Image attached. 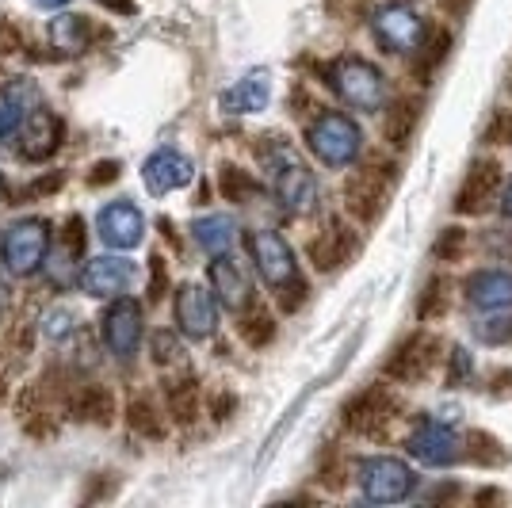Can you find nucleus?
<instances>
[{
  "label": "nucleus",
  "instance_id": "nucleus-23",
  "mask_svg": "<svg viewBox=\"0 0 512 508\" xmlns=\"http://www.w3.org/2000/svg\"><path fill=\"white\" fill-rule=\"evenodd\" d=\"M65 138V127L50 115V111H35L31 115V127H27V146H23V157L27 161H46L58 142Z\"/></svg>",
  "mask_w": 512,
  "mask_h": 508
},
{
  "label": "nucleus",
  "instance_id": "nucleus-14",
  "mask_svg": "<svg viewBox=\"0 0 512 508\" xmlns=\"http://www.w3.org/2000/svg\"><path fill=\"white\" fill-rule=\"evenodd\" d=\"M214 318H218V310H214V298L203 291V287H180V295H176V321H180V329L188 333L192 340H203L214 333Z\"/></svg>",
  "mask_w": 512,
  "mask_h": 508
},
{
  "label": "nucleus",
  "instance_id": "nucleus-22",
  "mask_svg": "<svg viewBox=\"0 0 512 508\" xmlns=\"http://www.w3.org/2000/svg\"><path fill=\"white\" fill-rule=\"evenodd\" d=\"M272 96V85H268V73H249L241 77L230 92H222V107L230 115H249V111H260Z\"/></svg>",
  "mask_w": 512,
  "mask_h": 508
},
{
  "label": "nucleus",
  "instance_id": "nucleus-8",
  "mask_svg": "<svg viewBox=\"0 0 512 508\" xmlns=\"http://www.w3.org/2000/svg\"><path fill=\"white\" fill-rule=\"evenodd\" d=\"M440 360V337L432 333H413L394 348V356L386 360V375L398 382H421Z\"/></svg>",
  "mask_w": 512,
  "mask_h": 508
},
{
  "label": "nucleus",
  "instance_id": "nucleus-19",
  "mask_svg": "<svg viewBox=\"0 0 512 508\" xmlns=\"http://www.w3.org/2000/svg\"><path fill=\"white\" fill-rule=\"evenodd\" d=\"M130 276H134V268H130L127 260H111V256H104V260H92L85 272H81V287L96 298L119 295V291L130 283Z\"/></svg>",
  "mask_w": 512,
  "mask_h": 508
},
{
  "label": "nucleus",
  "instance_id": "nucleus-42",
  "mask_svg": "<svg viewBox=\"0 0 512 508\" xmlns=\"http://www.w3.org/2000/svg\"><path fill=\"white\" fill-rule=\"evenodd\" d=\"M115 176H119V161H100L96 169L88 172V188H104Z\"/></svg>",
  "mask_w": 512,
  "mask_h": 508
},
{
  "label": "nucleus",
  "instance_id": "nucleus-16",
  "mask_svg": "<svg viewBox=\"0 0 512 508\" xmlns=\"http://www.w3.org/2000/svg\"><path fill=\"white\" fill-rule=\"evenodd\" d=\"M142 214L134 203H111L104 214H100V237H104L111 249H134L142 241Z\"/></svg>",
  "mask_w": 512,
  "mask_h": 508
},
{
  "label": "nucleus",
  "instance_id": "nucleus-25",
  "mask_svg": "<svg viewBox=\"0 0 512 508\" xmlns=\"http://www.w3.org/2000/svg\"><path fill=\"white\" fill-rule=\"evenodd\" d=\"M165 402H169V413L180 424H192L195 413H199V382L195 375H180V379L165 382Z\"/></svg>",
  "mask_w": 512,
  "mask_h": 508
},
{
  "label": "nucleus",
  "instance_id": "nucleus-1",
  "mask_svg": "<svg viewBox=\"0 0 512 508\" xmlns=\"http://www.w3.org/2000/svg\"><path fill=\"white\" fill-rule=\"evenodd\" d=\"M398 184V169L390 161H367L360 172H352V180L344 184V203L360 222H379V214L390 203V191Z\"/></svg>",
  "mask_w": 512,
  "mask_h": 508
},
{
  "label": "nucleus",
  "instance_id": "nucleus-26",
  "mask_svg": "<svg viewBox=\"0 0 512 508\" xmlns=\"http://www.w3.org/2000/svg\"><path fill=\"white\" fill-rule=\"evenodd\" d=\"M421 119V100H398V104L386 111V142L394 149H406L413 138V127Z\"/></svg>",
  "mask_w": 512,
  "mask_h": 508
},
{
  "label": "nucleus",
  "instance_id": "nucleus-41",
  "mask_svg": "<svg viewBox=\"0 0 512 508\" xmlns=\"http://www.w3.org/2000/svg\"><path fill=\"white\" fill-rule=\"evenodd\" d=\"M16 50H23V39H20V31H16V23L0 20V54H16Z\"/></svg>",
  "mask_w": 512,
  "mask_h": 508
},
{
  "label": "nucleus",
  "instance_id": "nucleus-4",
  "mask_svg": "<svg viewBox=\"0 0 512 508\" xmlns=\"http://www.w3.org/2000/svg\"><path fill=\"white\" fill-rule=\"evenodd\" d=\"M306 142H310V149L318 153L325 165H337L341 169V165H352L360 157L363 134L348 115L329 111V115H321L318 123L306 130Z\"/></svg>",
  "mask_w": 512,
  "mask_h": 508
},
{
  "label": "nucleus",
  "instance_id": "nucleus-51",
  "mask_svg": "<svg viewBox=\"0 0 512 508\" xmlns=\"http://www.w3.org/2000/svg\"><path fill=\"white\" fill-rule=\"evenodd\" d=\"M39 4H46V8H54V4H65V0H39Z\"/></svg>",
  "mask_w": 512,
  "mask_h": 508
},
{
  "label": "nucleus",
  "instance_id": "nucleus-6",
  "mask_svg": "<svg viewBox=\"0 0 512 508\" xmlns=\"http://www.w3.org/2000/svg\"><path fill=\"white\" fill-rule=\"evenodd\" d=\"M398 413H402V402L386 386H371L344 409V424L360 436H379V432H386V424L398 421Z\"/></svg>",
  "mask_w": 512,
  "mask_h": 508
},
{
  "label": "nucleus",
  "instance_id": "nucleus-31",
  "mask_svg": "<svg viewBox=\"0 0 512 508\" xmlns=\"http://www.w3.org/2000/svg\"><path fill=\"white\" fill-rule=\"evenodd\" d=\"M444 291H448V283H444V279H432V283H428L425 287V298H421V310H417V314H421V318H440V314H444V310H448V298H444Z\"/></svg>",
  "mask_w": 512,
  "mask_h": 508
},
{
  "label": "nucleus",
  "instance_id": "nucleus-46",
  "mask_svg": "<svg viewBox=\"0 0 512 508\" xmlns=\"http://www.w3.org/2000/svg\"><path fill=\"white\" fill-rule=\"evenodd\" d=\"M493 394H512V371L493 375Z\"/></svg>",
  "mask_w": 512,
  "mask_h": 508
},
{
  "label": "nucleus",
  "instance_id": "nucleus-11",
  "mask_svg": "<svg viewBox=\"0 0 512 508\" xmlns=\"http://www.w3.org/2000/svg\"><path fill=\"white\" fill-rule=\"evenodd\" d=\"M249 249H253V260H256V268H260V276H264V283H272V287H287L291 279H299V272H295V256H291V245H287L279 233H272V230L253 233Z\"/></svg>",
  "mask_w": 512,
  "mask_h": 508
},
{
  "label": "nucleus",
  "instance_id": "nucleus-20",
  "mask_svg": "<svg viewBox=\"0 0 512 508\" xmlns=\"http://www.w3.org/2000/svg\"><path fill=\"white\" fill-rule=\"evenodd\" d=\"M65 409H69L77 421L104 424V428L115 421V398H111V390L100 386V382H88V386H81V390H73Z\"/></svg>",
  "mask_w": 512,
  "mask_h": 508
},
{
  "label": "nucleus",
  "instance_id": "nucleus-10",
  "mask_svg": "<svg viewBox=\"0 0 512 508\" xmlns=\"http://www.w3.org/2000/svg\"><path fill=\"white\" fill-rule=\"evenodd\" d=\"M46 245H50V233H46V222H20V226H12V233L4 237V245H0V253L8 260V268L12 272H31V268H39L46 256Z\"/></svg>",
  "mask_w": 512,
  "mask_h": 508
},
{
  "label": "nucleus",
  "instance_id": "nucleus-13",
  "mask_svg": "<svg viewBox=\"0 0 512 508\" xmlns=\"http://www.w3.org/2000/svg\"><path fill=\"white\" fill-rule=\"evenodd\" d=\"M104 340L115 356H134L138 340H142V310L138 302L130 298H119L104 318Z\"/></svg>",
  "mask_w": 512,
  "mask_h": 508
},
{
  "label": "nucleus",
  "instance_id": "nucleus-47",
  "mask_svg": "<svg viewBox=\"0 0 512 508\" xmlns=\"http://www.w3.org/2000/svg\"><path fill=\"white\" fill-rule=\"evenodd\" d=\"M8 302H12V291H8V283L0 279V318L8 314Z\"/></svg>",
  "mask_w": 512,
  "mask_h": 508
},
{
  "label": "nucleus",
  "instance_id": "nucleus-49",
  "mask_svg": "<svg viewBox=\"0 0 512 508\" xmlns=\"http://www.w3.org/2000/svg\"><path fill=\"white\" fill-rule=\"evenodd\" d=\"M104 4H111L115 12H134V4H130V0H104Z\"/></svg>",
  "mask_w": 512,
  "mask_h": 508
},
{
  "label": "nucleus",
  "instance_id": "nucleus-39",
  "mask_svg": "<svg viewBox=\"0 0 512 508\" xmlns=\"http://www.w3.org/2000/svg\"><path fill=\"white\" fill-rule=\"evenodd\" d=\"M176 356H180V348H176V337H172V333H157V337H153V360L169 363V360H176Z\"/></svg>",
  "mask_w": 512,
  "mask_h": 508
},
{
  "label": "nucleus",
  "instance_id": "nucleus-38",
  "mask_svg": "<svg viewBox=\"0 0 512 508\" xmlns=\"http://www.w3.org/2000/svg\"><path fill=\"white\" fill-rule=\"evenodd\" d=\"M279 291H283V295H279V306L291 314V310H299L302 298H306V283H302V279H291V283H287V287H279Z\"/></svg>",
  "mask_w": 512,
  "mask_h": 508
},
{
  "label": "nucleus",
  "instance_id": "nucleus-18",
  "mask_svg": "<svg viewBox=\"0 0 512 508\" xmlns=\"http://www.w3.org/2000/svg\"><path fill=\"white\" fill-rule=\"evenodd\" d=\"M467 302L478 310H509L512 272H474L467 279Z\"/></svg>",
  "mask_w": 512,
  "mask_h": 508
},
{
  "label": "nucleus",
  "instance_id": "nucleus-17",
  "mask_svg": "<svg viewBox=\"0 0 512 508\" xmlns=\"http://www.w3.org/2000/svg\"><path fill=\"white\" fill-rule=\"evenodd\" d=\"M188 180H192V161L180 157L176 149H161V153H153L150 161H146V188L153 195L184 188Z\"/></svg>",
  "mask_w": 512,
  "mask_h": 508
},
{
  "label": "nucleus",
  "instance_id": "nucleus-12",
  "mask_svg": "<svg viewBox=\"0 0 512 508\" xmlns=\"http://www.w3.org/2000/svg\"><path fill=\"white\" fill-rule=\"evenodd\" d=\"M409 451H413V459H421L425 466H448L459 459V440H455V432H451L448 424L425 417L413 428V436H409Z\"/></svg>",
  "mask_w": 512,
  "mask_h": 508
},
{
  "label": "nucleus",
  "instance_id": "nucleus-34",
  "mask_svg": "<svg viewBox=\"0 0 512 508\" xmlns=\"http://www.w3.org/2000/svg\"><path fill=\"white\" fill-rule=\"evenodd\" d=\"M463 245H467V233L459 230V226H451V230L440 233V241H436V256H440V260H455V256L463 253Z\"/></svg>",
  "mask_w": 512,
  "mask_h": 508
},
{
  "label": "nucleus",
  "instance_id": "nucleus-5",
  "mask_svg": "<svg viewBox=\"0 0 512 508\" xmlns=\"http://www.w3.org/2000/svg\"><path fill=\"white\" fill-rule=\"evenodd\" d=\"M360 489L367 501L394 505V501L409 497V489H413V470H409L402 459H390V455L367 459V463L360 466Z\"/></svg>",
  "mask_w": 512,
  "mask_h": 508
},
{
  "label": "nucleus",
  "instance_id": "nucleus-48",
  "mask_svg": "<svg viewBox=\"0 0 512 508\" xmlns=\"http://www.w3.org/2000/svg\"><path fill=\"white\" fill-rule=\"evenodd\" d=\"M501 211H505V218H512V180L509 188H505V199H501Z\"/></svg>",
  "mask_w": 512,
  "mask_h": 508
},
{
  "label": "nucleus",
  "instance_id": "nucleus-3",
  "mask_svg": "<svg viewBox=\"0 0 512 508\" xmlns=\"http://www.w3.org/2000/svg\"><path fill=\"white\" fill-rule=\"evenodd\" d=\"M329 85L341 92V100L356 111H379L386 96L383 73L363 58H341L329 69Z\"/></svg>",
  "mask_w": 512,
  "mask_h": 508
},
{
  "label": "nucleus",
  "instance_id": "nucleus-35",
  "mask_svg": "<svg viewBox=\"0 0 512 508\" xmlns=\"http://www.w3.org/2000/svg\"><path fill=\"white\" fill-rule=\"evenodd\" d=\"M169 291V268H165V260L161 256H153L150 260V298L153 302H161Z\"/></svg>",
  "mask_w": 512,
  "mask_h": 508
},
{
  "label": "nucleus",
  "instance_id": "nucleus-36",
  "mask_svg": "<svg viewBox=\"0 0 512 508\" xmlns=\"http://www.w3.org/2000/svg\"><path fill=\"white\" fill-rule=\"evenodd\" d=\"M344 474H348V466L341 463V455H337V451H329V459H325V466H321V482H325L329 489H341Z\"/></svg>",
  "mask_w": 512,
  "mask_h": 508
},
{
  "label": "nucleus",
  "instance_id": "nucleus-45",
  "mask_svg": "<svg viewBox=\"0 0 512 508\" xmlns=\"http://www.w3.org/2000/svg\"><path fill=\"white\" fill-rule=\"evenodd\" d=\"M16 115H20V111H16V104L0 107V134H8V130L16 127Z\"/></svg>",
  "mask_w": 512,
  "mask_h": 508
},
{
  "label": "nucleus",
  "instance_id": "nucleus-40",
  "mask_svg": "<svg viewBox=\"0 0 512 508\" xmlns=\"http://www.w3.org/2000/svg\"><path fill=\"white\" fill-rule=\"evenodd\" d=\"M62 184H65L62 172H50V176H43V180L27 184V188H23V199H35V195H50V191H58Z\"/></svg>",
  "mask_w": 512,
  "mask_h": 508
},
{
  "label": "nucleus",
  "instance_id": "nucleus-30",
  "mask_svg": "<svg viewBox=\"0 0 512 508\" xmlns=\"http://www.w3.org/2000/svg\"><path fill=\"white\" fill-rule=\"evenodd\" d=\"M54 39L62 46H73V50H81L88 39V23L81 16H65V20L54 23Z\"/></svg>",
  "mask_w": 512,
  "mask_h": 508
},
{
  "label": "nucleus",
  "instance_id": "nucleus-21",
  "mask_svg": "<svg viewBox=\"0 0 512 508\" xmlns=\"http://www.w3.org/2000/svg\"><path fill=\"white\" fill-rule=\"evenodd\" d=\"M211 279H214V291L222 298L226 310H241L249 302V279L241 272V264L230 260V256L218 253V260L211 264Z\"/></svg>",
  "mask_w": 512,
  "mask_h": 508
},
{
  "label": "nucleus",
  "instance_id": "nucleus-50",
  "mask_svg": "<svg viewBox=\"0 0 512 508\" xmlns=\"http://www.w3.org/2000/svg\"><path fill=\"white\" fill-rule=\"evenodd\" d=\"M4 394H8V390H4V367H0V402H4Z\"/></svg>",
  "mask_w": 512,
  "mask_h": 508
},
{
  "label": "nucleus",
  "instance_id": "nucleus-33",
  "mask_svg": "<svg viewBox=\"0 0 512 508\" xmlns=\"http://www.w3.org/2000/svg\"><path fill=\"white\" fill-rule=\"evenodd\" d=\"M470 459H478V463H497L501 459V444L486 436V432H470Z\"/></svg>",
  "mask_w": 512,
  "mask_h": 508
},
{
  "label": "nucleus",
  "instance_id": "nucleus-43",
  "mask_svg": "<svg viewBox=\"0 0 512 508\" xmlns=\"http://www.w3.org/2000/svg\"><path fill=\"white\" fill-rule=\"evenodd\" d=\"M486 249H490L493 256H512V233L493 230L490 237H486Z\"/></svg>",
  "mask_w": 512,
  "mask_h": 508
},
{
  "label": "nucleus",
  "instance_id": "nucleus-32",
  "mask_svg": "<svg viewBox=\"0 0 512 508\" xmlns=\"http://www.w3.org/2000/svg\"><path fill=\"white\" fill-rule=\"evenodd\" d=\"M474 333H478V340H482V344H509V340H512V314H501V318L482 321Z\"/></svg>",
  "mask_w": 512,
  "mask_h": 508
},
{
  "label": "nucleus",
  "instance_id": "nucleus-9",
  "mask_svg": "<svg viewBox=\"0 0 512 508\" xmlns=\"http://www.w3.org/2000/svg\"><path fill=\"white\" fill-rule=\"evenodd\" d=\"M497 191H501V161L482 157V161L470 165L467 180H463V188H459V195H455V211L459 214L490 211L493 199H497Z\"/></svg>",
  "mask_w": 512,
  "mask_h": 508
},
{
  "label": "nucleus",
  "instance_id": "nucleus-28",
  "mask_svg": "<svg viewBox=\"0 0 512 508\" xmlns=\"http://www.w3.org/2000/svg\"><path fill=\"white\" fill-rule=\"evenodd\" d=\"M218 188H222V195L230 199V203H249L256 195V180L249 176V172H241L237 165H222V172H218Z\"/></svg>",
  "mask_w": 512,
  "mask_h": 508
},
{
  "label": "nucleus",
  "instance_id": "nucleus-29",
  "mask_svg": "<svg viewBox=\"0 0 512 508\" xmlns=\"http://www.w3.org/2000/svg\"><path fill=\"white\" fill-rule=\"evenodd\" d=\"M237 329H241V340H245V344H253V348H264L268 340L276 337V325H272V318H268L264 310H253V314H245Z\"/></svg>",
  "mask_w": 512,
  "mask_h": 508
},
{
  "label": "nucleus",
  "instance_id": "nucleus-7",
  "mask_svg": "<svg viewBox=\"0 0 512 508\" xmlns=\"http://www.w3.org/2000/svg\"><path fill=\"white\" fill-rule=\"evenodd\" d=\"M375 39L394 54H409L425 39V23L406 4H386L375 12Z\"/></svg>",
  "mask_w": 512,
  "mask_h": 508
},
{
  "label": "nucleus",
  "instance_id": "nucleus-27",
  "mask_svg": "<svg viewBox=\"0 0 512 508\" xmlns=\"http://www.w3.org/2000/svg\"><path fill=\"white\" fill-rule=\"evenodd\" d=\"M127 424L134 428V432H138V436H146V440H161V436H165V421H161V413H157L153 398H146V394L130 398Z\"/></svg>",
  "mask_w": 512,
  "mask_h": 508
},
{
  "label": "nucleus",
  "instance_id": "nucleus-2",
  "mask_svg": "<svg viewBox=\"0 0 512 508\" xmlns=\"http://www.w3.org/2000/svg\"><path fill=\"white\" fill-rule=\"evenodd\" d=\"M264 161H268V172H272V188H276L279 203L295 214L306 211L314 203V172L302 165L299 153L287 142H276V146L264 149Z\"/></svg>",
  "mask_w": 512,
  "mask_h": 508
},
{
  "label": "nucleus",
  "instance_id": "nucleus-37",
  "mask_svg": "<svg viewBox=\"0 0 512 508\" xmlns=\"http://www.w3.org/2000/svg\"><path fill=\"white\" fill-rule=\"evenodd\" d=\"M470 371H474L470 356L463 352V348H455V352H451V375H448V382H451V386H459V382L470 379Z\"/></svg>",
  "mask_w": 512,
  "mask_h": 508
},
{
  "label": "nucleus",
  "instance_id": "nucleus-15",
  "mask_svg": "<svg viewBox=\"0 0 512 508\" xmlns=\"http://www.w3.org/2000/svg\"><path fill=\"white\" fill-rule=\"evenodd\" d=\"M310 264L318 268V272H333V268H341L348 256L356 253V241H352V230L344 226L341 218H333V222H325V230L310 241Z\"/></svg>",
  "mask_w": 512,
  "mask_h": 508
},
{
  "label": "nucleus",
  "instance_id": "nucleus-24",
  "mask_svg": "<svg viewBox=\"0 0 512 508\" xmlns=\"http://www.w3.org/2000/svg\"><path fill=\"white\" fill-rule=\"evenodd\" d=\"M195 241H199V249H207L211 256L218 253H230V245L237 241V226L234 218H226V214H211V218H199L192 226Z\"/></svg>",
  "mask_w": 512,
  "mask_h": 508
},
{
  "label": "nucleus",
  "instance_id": "nucleus-44",
  "mask_svg": "<svg viewBox=\"0 0 512 508\" xmlns=\"http://www.w3.org/2000/svg\"><path fill=\"white\" fill-rule=\"evenodd\" d=\"M211 413H214V421H226V417L234 413V394H218L211 402Z\"/></svg>",
  "mask_w": 512,
  "mask_h": 508
}]
</instances>
